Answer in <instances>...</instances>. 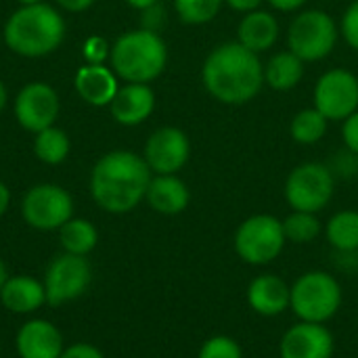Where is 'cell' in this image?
<instances>
[{"instance_id": "1", "label": "cell", "mask_w": 358, "mask_h": 358, "mask_svg": "<svg viewBox=\"0 0 358 358\" xmlns=\"http://www.w3.org/2000/svg\"><path fill=\"white\" fill-rule=\"evenodd\" d=\"M201 82L210 96L224 105H245L264 86V65L260 57L239 42L216 46L203 61Z\"/></svg>"}, {"instance_id": "2", "label": "cell", "mask_w": 358, "mask_h": 358, "mask_svg": "<svg viewBox=\"0 0 358 358\" xmlns=\"http://www.w3.org/2000/svg\"><path fill=\"white\" fill-rule=\"evenodd\" d=\"M153 178L145 157L117 149L105 153L90 172V195L94 203L109 214H128L145 201Z\"/></svg>"}, {"instance_id": "3", "label": "cell", "mask_w": 358, "mask_h": 358, "mask_svg": "<svg viewBox=\"0 0 358 358\" xmlns=\"http://www.w3.org/2000/svg\"><path fill=\"white\" fill-rule=\"evenodd\" d=\"M65 38V19L46 2L15 10L4 25L6 46L21 57L38 59L55 52Z\"/></svg>"}, {"instance_id": "4", "label": "cell", "mask_w": 358, "mask_h": 358, "mask_svg": "<svg viewBox=\"0 0 358 358\" xmlns=\"http://www.w3.org/2000/svg\"><path fill=\"white\" fill-rule=\"evenodd\" d=\"M111 69L126 84H149L157 80L168 63V46L157 31L132 29L111 46Z\"/></svg>"}, {"instance_id": "5", "label": "cell", "mask_w": 358, "mask_h": 358, "mask_svg": "<svg viewBox=\"0 0 358 358\" xmlns=\"http://www.w3.org/2000/svg\"><path fill=\"white\" fill-rule=\"evenodd\" d=\"M344 289L338 277L327 271L302 273L292 283V304L289 310L298 321L323 323L327 325L342 308Z\"/></svg>"}, {"instance_id": "6", "label": "cell", "mask_w": 358, "mask_h": 358, "mask_svg": "<svg viewBox=\"0 0 358 358\" xmlns=\"http://www.w3.org/2000/svg\"><path fill=\"white\" fill-rule=\"evenodd\" d=\"M285 243L283 222L273 214H254L245 218L233 235L235 254L250 266H268L281 256Z\"/></svg>"}, {"instance_id": "7", "label": "cell", "mask_w": 358, "mask_h": 358, "mask_svg": "<svg viewBox=\"0 0 358 358\" xmlns=\"http://www.w3.org/2000/svg\"><path fill=\"white\" fill-rule=\"evenodd\" d=\"M338 36V23L329 13L321 8H308L298 13L289 23L287 46L304 63H315L334 52Z\"/></svg>"}, {"instance_id": "8", "label": "cell", "mask_w": 358, "mask_h": 358, "mask_svg": "<svg viewBox=\"0 0 358 358\" xmlns=\"http://www.w3.org/2000/svg\"><path fill=\"white\" fill-rule=\"evenodd\" d=\"M336 193V174L321 162H304L296 166L283 187L285 201L292 210L319 214Z\"/></svg>"}, {"instance_id": "9", "label": "cell", "mask_w": 358, "mask_h": 358, "mask_svg": "<svg viewBox=\"0 0 358 358\" xmlns=\"http://www.w3.org/2000/svg\"><path fill=\"white\" fill-rule=\"evenodd\" d=\"M92 281V266L86 260V256H73V254H59L44 273V292H46V304L57 308L65 306L86 294Z\"/></svg>"}, {"instance_id": "10", "label": "cell", "mask_w": 358, "mask_h": 358, "mask_svg": "<svg viewBox=\"0 0 358 358\" xmlns=\"http://www.w3.org/2000/svg\"><path fill=\"white\" fill-rule=\"evenodd\" d=\"M21 216L36 231H59L73 218V199L59 185L42 182L31 187L21 199Z\"/></svg>"}, {"instance_id": "11", "label": "cell", "mask_w": 358, "mask_h": 358, "mask_svg": "<svg viewBox=\"0 0 358 358\" xmlns=\"http://www.w3.org/2000/svg\"><path fill=\"white\" fill-rule=\"evenodd\" d=\"M315 107L329 122H344L358 109V78L344 67L325 71L315 84Z\"/></svg>"}, {"instance_id": "12", "label": "cell", "mask_w": 358, "mask_h": 358, "mask_svg": "<svg viewBox=\"0 0 358 358\" xmlns=\"http://www.w3.org/2000/svg\"><path fill=\"white\" fill-rule=\"evenodd\" d=\"M143 157L153 174H178L191 157V141L185 130L162 126L149 134Z\"/></svg>"}, {"instance_id": "13", "label": "cell", "mask_w": 358, "mask_h": 358, "mask_svg": "<svg viewBox=\"0 0 358 358\" xmlns=\"http://www.w3.org/2000/svg\"><path fill=\"white\" fill-rule=\"evenodd\" d=\"M59 115V96L52 86L44 82L25 84L15 99V117L21 128L38 134L44 128L55 126Z\"/></svg>"}, {"instance_id": "14", "label": "cell", "mask_w": 358, "mask_h": 358, "mask_svg": "<svg viewBox=\"0 0 358 358\" xmlns=\"http://www.w3.org/2000/svg\"><path fill=\"white\" fill-rule=\"evenodd\" d=\"M336 340L327 325L298 321L294 323L279 342L281 358H334Z\"/></svg>"}, {"instance_id": "15", "label": "cell", "mask_w": 358, "mask_h": 358, "mask_svg": "<svg viewBox=\"0 0 358 358\" xmlns=\"http://www.w3.org/2000/svg\"><path fill=\"white\" fill-rule=\"evenodd\" d=\"M15 348L19 358H61L65 340L55 323L46 319H29L19 327Z\"/></svg>"}, {"instance_id": "16", "label": "cell", "mask_w": 358, "mask_h": 358, "mask_svg": "<svg viewBox=\"0 0 358 358\" xmlns=\"http://www.w3.org/2000/svg\"><path fill=\"white\" fill-rule=\"evenodd\" d=\"M245 298H248V306L258 317H266V319L281 317L283 313L289 310L292 285L275 273H262L250 281Z\"/></svg>"}, {"instance_id": "17", "label": "cell", "mask_w": 358, "mask_h": 358, "mask_svg": "<svg viewBox=\"0 0 358 358\" xmlns=\"http://www.w3.org/2000/svg\"><path fill=\"white\" fill-rule=\"evenodd\" d=\"M111 115L122 126L143 124L155 109V92L149 84H126L120 86L111 105Z\"/></svg>"}, {"instance_id": "18", "label": "cell", "mask_w": 358, "mask_h": 358, "mask_svg": "<svg viewBox=\"0 0 358 358\" xmlns=\"http://www.w3.org/2000/svg\"><path fill=\"white\" fill-rule=\"evenodd\" d=\"M145 201L149 208L164 216L182 214L191 203V191L176 174H155L149 182Z\"/></svg>"}, {"instance_id": "19", "label": "cell", "mask_w": 358, "mask_h": 358, "mask_svg": "<svg viewBox=\"0 0 358 358\" xmlns=\"http://www.w3.org/2000/svg\"><path fill=\"white\" fill-rule=\"evenodd\" d=\"M0 304L13 315H34L46 304L44 283L29 275H10L0 292Z\"/></svg>"}, {"instance_id": "20", "label": "cell", "mask_w": 358, "mask_h": 358, "mask_svg": "<svg viewBox=\"0 0 358 358\" xmlns=\"http://www.w3.org/2000/svg\"><path fill=\"white\" fill-rule=\"evenodd\" d=\"M73 86L78 90V94L94 107H105L111 105L115 92H117V76L113 73V69L105 67V65H84L78 69L76 78H73Z\"/></svg>"}, {"instance_id": "21", "label": "cell", "mask_w": 358, "mask_h": 358, "mask_svg": "<svg viewBox=\"0 0 358 358\" xmlns=\"http://www.w3.org/2000/svg\"><path fill=\"white\" fill-rule=\"evenodd\" d=\"M279 40V21L268 10H250L237 25V42L248 50L260 55L275 46Z\"/></svg>"}, {"instance_id": "22", "label": "cell", "mask_w": 358, "mask_h": 358, "mask_svg": "<svg viewBox=\"0 0 358 358\" xmlns=\"http://www.w3.org/2000/svg\"><path fill=\"white\" fill-rule=\"evenodd\" d=\"M304 78V61L289 48L275 52L264 65V84L273 90L285 92L296 88Z\"/></svg>"}, {"instance_id": "23", "label": "cell", "mask_w": 358, "mask_h": 358, "mask_svg": "<svg viewBox=\"0 0 358 358\" xmlns=\"http://www.w3.org/2000/svg\"><path fill=\"white\" fill-rule=\"evenodd\" d=\"M325 237L338 254L358 252V210H340L325 224Z\"/></svg>"}, {"instance_id": "24", "label": "cell", "mask_w": 358, "mask_h": 358, "mask_svg": "<svg viewBox=\"0 0 358 358\" xmlns=\"http://www.w3.org/2000/svg\"><path fill=\"white\" fill-rule=\"evenodd\" d=\"M57 233L65 254L88 256L99 245V231L86 218H69Z\"/></svg>"}, {"instance_id": "25", "label": "cell", "mask_w": 358, "mask_h": 358, "mask_svg": "<svg viewBox=\"0 0 358 358\" xmlns=\"http://www.w3.org/2000/svg\"><path fill=\"white\" fill-rule=\"evenodd\" d=\"M327 124L329 120L317 107H306L294 115L289 124V134L300 145H315L327 134Z\"/></svg>"}, {"instance_id": "26", "label": "cell", "mask_w": 358, "mask_h": 358, "mask_svg": "<svg viewBox=\"0 0 358 358\" xmlns=\"http://www.w3.org/2000/svg\"><path fill=\"white\" fill-rule=\"evenodd\" d=\"M34 153L42 164L57 166L69 155V138L61 128H44L34 138Z\"/></svg>"}, {"instance_id": "27", "label": "cell", "mask_w": 358, "mask_h": 358, "mask_svg": "<svg viewBox=\"0 0 358 358\" xmlns=\"http://www.w3.org/2000/svg\"><path fill=\"white\" fill-rule=\"evenodd\" d=\"M281 222H283L285 239L292 241V243H298V245L313 243L323 231V224H321L319 216L310 214V212L292 210V214H287Z\"/></svg>"}, {"instance_id": "28", "label": "cell", "mask_w": 358, "mask_h": 358, "mask_svg": "<svg viewBox=\"0 0 358 358\" xmlns=\"http://www.w3.org/2000/svg\"><path fill=\"white\" fill-rule=\"evenodd\" d=\"M224 0H174L176 15L187 25H203L216 19Z\"/></svg>"}, {"instance_id": "29", "label": "cell", "mask_w": 358, "mask_h": 358, "mask_svg": "<svg viewBox=\"0 0 358 358\" xmlns=\"http://www.w3.org/2000/svg\"><path fill=\"white\" fill-rule=\"evenodd\" d=\"M197 358H243V348L231 336H212L199 346Z\"/></svg>"}, {"instance_id": "30", "label": "cell", "mask_w": 358, "mask_h": 358, "mask_svg": "<svg viewBox=\"0 0 358 358\" xmlns=\"http://www.w3.org/2000/svg\"><path fill=\"white\" fill-rule=\"evenodd\" d=\"M82 55L88 65H103V61L111 55V48L105 42V38L90 36V38H86V42L82 46Z\"/></svg>"}, {"instance_id": "31", "label": "cell", "mask_w": 358, "mask_h": 358, "mask_svg": "<svg viewBox=\"0 0 358 358\" xmlns=\"http://www.w3.org/2000/svg\"><path fill=\"white\" fill-rule=\"evenodd\" d=\"M342 36L348 46L358 50V0H355L342 17Z\"/></svg>"}, {"instance_id": "32", "label": "cell", "mask_w": 358, "mask_h": 358, "mask_svg": "<svg viewBox=\"0 0 358 358\" xmlns=\"http://www.w3.org/2000/svg\"><path fill=\"white\" fill-rule=\"evenodd\" d=\"M329 168H331L334 174H340L344 178H350V176L358 174V155L346 149L344 153H340V155L334 157V166H329Z\"/></svg>"}, {"instance_id": "33", "label": "cell", "mask_w": 358, "mask_h": 358, "mask_svg": "<svg viewBox=\"0 0 358 358\" xmlns=\"http://www.w3.org/2000/svg\"><path fill=\"white\" fill-rule=\"evenodd\" d=\"M342 138H344L346 149L358 155V109L352 113V115H348V117L344 120V126H342Z\"/></svg>"}, {"instance_id": "34", "label": "cell", "mask_w": 358, "mask_h": 358, "mask_svg": "<svg viewBox=\"0 0 358 358\" xmlns=\"http://www.w3.org/2000/svg\"><path fill=\"white\" fill-rule=\"evenodd\" d=\"M61 358H105V355L88 342H78V344L65 346Z\"/></svg>"}, {"instance_id": "35", "label": "cell", "mask_w": 358, "mask_h": 358, "mask_svg": "<svg viewBox=\"0 0 358 358\" xmlns=\"http://www.w3.org/2000/svg\"><path fill=\"white\" fill-rule=\"evenodd\" d=\"M143 13H145L143 27L159 34V27H162V25H164V21H166V13H164V8L159 6V2H157V4H153V6H149V8H145Z\"/></svg>"}, {"instance_id": "36", "label": "cell", "mask_w": 358, "mask_h": 358, "mask_svg": "<svg viewBox=\"0 0 358 358\" xmlns=\"http://www.w3.org/2000/svg\"><path fill=\"white\" fill-rule=\"evenodd\" d=\"M233 10H237V13H250V10H256V8H260V4L264 2V0H224Z\"/></svg>"}, {"instance_id": "37", "label": "cell", "mask_w": 358, "mask_h": 358, "mask_svg": "<svg viewBox=\"0 0 358 358\" xmlns=\"http://www.w3.org/2000/svg\"><path fill=\"white\" fill-rule=\"evenodd\" d=\"M273 8L281 10V13H292V10H298L302 8L308 0H266Z\"/></svg>"}, {"instance_id": "38", "label": "cell", "mask_w": 358, "mask_h": 358, "mask_svg": "<svg viewBox=\"0 0 358 358\" xmlns=\"http://www.w3.org/2000/svg\"><path fill=\"white\" fill-rule=\"evenodd\" d=\"M57 2H59V6H63L69 13H82L94 4V0H57Z\"/></svg>"}, {"instance_id": "39", "label": "cell", "mask_w": 358, "mask_h": 358, "mask_svg": "<svg viewBox=\"0 0 358 358\" xmlns=\"http://www.w3.org/2000/svg\"><path fill=\"white\" fill-rule=\"evenodd\" d=\"M8 206H10V191H8V187L0 180V216L6 214Z\"/></svg>"}, {"instance_id": "40", "label": "cell", "mask_w": 358, "mask_h": 358, "mask_svg": "<svg viewBox=\"0 0 358 358\" xmlns=\"http://www.w3.org/2000/svg\"><path fill=\"white\" fill-rule=\"evenodd\" d=\"M159 0H126V4L132 6V8H136V10H145V8H149V6H153Z\"/></svg>"}, {"instance_id": "41", "label": "cell", "mask_w": 358, "mask_h": 358, "mask_svg": "<svg viewBox=\"0 0 358 358\" xmlns=\"http://www.w3.org/2000/svg\"><path fill=\"white\" fill-rule=\"evenodd\" d=\"M8 277H10V275H8V268H6V264L0 260V292H2V287H4V283H6Z\"/></svg>"}, {"instance_id": "42", "label": "cell", "mask_w": 358, "mask_h": 358, "mask_svg": "<svg viewBox=\"0 0 358 358\" xmlns=\"http://www.w3.org/2000/svg\"><path fill=\"white\" fill-rule=\"evenodd\" d=\"M6 101H8V94H6V88H4V84H2V80H0V113H2V109L6 107Z\"/></svg>"}, {"instance_id": "43", "label": "cell", "mask_w": 358, "mask_h": 358, "mask_svg": "<svg viewBox=\"0 0 358 358\" xmlns=\"http://www.w3.org/2000/svg\"><path fill=\"white\" fill-rule=\"evenodd\" d=\"M21 6H27V4H38V2H42V0H17Z\"/></svg>"}, {"instance_id": "44", "label": "cell", "mask_w": 358, "mask_h": 358, "mask_svg": "<svg viewBox=\"0 0 358 358\" xmlns=\"http://www.w3.org/2000/svg\"><path fill=\"white\" fill-rule=\"evenodd\" d=\"M0 352H2V344H0Z\"/></svg>"}]
</instances>
